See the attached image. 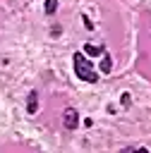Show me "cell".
<instances>
[{
  "label": "cell",
  "instance_id": "6da1fadb",
  "mask_svg": "<svg viewBox=\"0 0 151 153\" xmlns=\"http://www.w3.org/2000/svg\"><path fill=\"white\" fill-rule=\"evenodd\" d=\"M72 57H74V74H77L81 81L96 84V81H98V74L93 72V67H91V62L84 57V53H74Z\"/></svg>",
  "mask_w": 151,
  "mask_h": 153
},
{
  "label": "cell",
  "instance_id": "7a4b0ae2",
  "mask_svg": "<svg viewBox=\"0 0 151 153\" xmlns=\"http://www.w3.org/2000/svg\"><path fill=\"white\" fill-rule=\"evenodd\" d=\"M62 124H65L67 129H77V124H79V112H77L74 108H67V110L62 112Z\"/></svg>",
  "mask_w": 151,
  "mask_h": 153
},
{
  "label": "cell",
  "instance_id": "3957f363",
  "mask_svg": "<svg viewBox=\"0 0 151 153\" xmlns=\"http://www.w3.org/2000/svg\"><path fill=\"white\" fill-rule=\"evenodd\" d=\"M36 110H38V93L31 91L29 93V100H26V112L29 115H36Z\"/></svg>",
  "mask_w": 151,
  "mask_h": 153
},
{
  "label": "cell",
  "instance_id": "277c9868",
  "mask_svg": "<svg viewBox=\"0 0 151 153\" xmlns=\"http://www.w3.org/2000/svg\"><path fill=\"white\" fill-rule=\"evenodd\" d=\"M110 69H113V60H110V55H105V57L101 60V72H103V74H108Z\"/></svg>",
  "mask_w": 151,
  "mask_h": 153
},
{
  "label": "cell",
  "instance_id": "5b68a950",
  "mask_svg": "<svg viewBox=\"0 0 151 153\" xmlns=\"http://www.w3.org/2000/svg\"><path fill=\"white\" fill-rule=\"evenodd\" d=\"M43 10H46V14H48V17H50V14H55V10H58V0H46Z\"/></svg>",
  "mask_w": 151,
  "mask_h": 153
},
{
  "label": "cell",
  "instance_id": "8992f818",
  "mask_svg": "<svg viewBox=\"0 0 151 153\" xmlns=\"http://www.w3.org/2000/svg\"><path fill=\"white\" fill-rule=\"evenodd\" d=\"M84 53L86 55H101L103 48H98V45H84Z\"/></svg>",
  "mask_w": 151,
  "mask_h": 153
},
{
  "label": "cell",
  "instance_id": "52a82bcc",
  "mask_svg": "<svg viewBox=\"0 0 151 153\" xmlns=\"http://www.w3.org/2000/svg\"><path fill=\"white\" fill-rule=\"evenodd\" d=\"M120 153H149L146 148H125V151H120Z\"/></svg>",
  "mask_w": 151,
  "mask_h": 153
}]
</instances>
